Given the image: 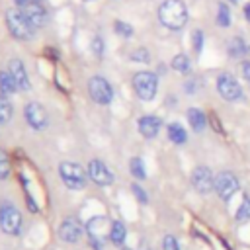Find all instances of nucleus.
Returning <instances> with one entry per match:
<instances>
[{
  "mask_svg": "<svg viewBox=\"0 0 250 250\" xmlns=\"http://www.w3.org/2000/svg\"><path fill=\"white\" fill-rule=\"evenodd\" d=\"M168 139L176 145H184L186 139H188V133L180 123H170L168 125Z\"/></svg>",
  "mask_w": 250,
  "mask_h": 250,
  "instance_id": "obj_19",
  "label": "nucleus"
},
{
  "mask_svg": "<svg viewBox=\"0 0 250 250\" xmlns=\"http://www.w3.org/2000/svg\"><path fill=\"white\" fill-rule=\"evenodd\" d=\"M201 47H203V33L201 31H195L193 33V49H195V53H199Z\"/></svg>",
  "mask_w": 250,
  "mask_h": 250,
  "instance_id": "obj_31",
  "label": "nucleus"
},
{
  "mask_svg": "<svg viewBox=\"0 0 250 250\" xmlns=\"http://www.w3.org/2000/svg\"><path fill=\"white\" fill-rule=\"evenodd\" d=\"M123 250H131V248H123Z\"/></svg>",
  "mask_w": 250,
  "mask_h": 250,
  "instance_id": "obj_37",
  "label": "nucleus"
},
{
  "mask_svg": "<svg viewBox=\"0 0 250 250\" xmlns=\"http://www.w3.org/2000/svg\"><path fill=\"white\" fill-rule=\"evenodd\" d=\"M10 72H12V76L16 78V82H18V86H20L21 90H29V78H27V72H25L21 61L14 59V61L10 62Z\"/></svg>",
  "mask_w": 250,
  "mask_h": 250,
  "instance_id": "obj_16",
  "label": "nucleus"
},
{
  "mask_svg": "<svg viewBox=\"0 0 250 250\" xmlns=\"http://www.w3.org/2000/svg\"><path fill=\"white\" fill-rule=\"evenodd\" d=\"M115 31L119 35H125V37H131L133 35V29L129 23H123V21H115Z\"/></svg>",
  "mask_w": 250,
  "mask_h": 250,
  "instance_id": "obj_30",
  "label": "nucleus"
},
{
  "mask_svg": "<svg viewBox=\"0 0 250 250\" xmlns=\"http://www.w3.org/2000/svg\"><path fill=\"white\" fill-rule=\"evenodd\" d=\"M242 76H244L246 80H250V62H248V61L242 62Z\"/></svg>",
  "mask_w": 250,
  "mask_h": 250,
  "instance_id": "obj_33",
  "label": "nucleus"
},
{
  "mask_svg": "<svg viewBox=\"0 0 250 250\" xmlns=\"http://www.w3.org/2000/svg\"><path fill=\"white\" fill-rule=\"evenodd\" d=\"M217 92L227 102H238L242 100V88L230 74H219L217 78Z\"/></svg>",
  "mask_w": 250,
  "mask_h": 250,
  "instance_id": "obj_7",
  "label": "nucleus"
},
{
  "mask_svg": "<svg viewBox=\"0 0 250 250\" xmlns=\"http://www.w3.org/2000/svg\"><path fill=\"white\" fill-rule=\"evenodd\" d=\"M131 59H133V61H137V62H148L150 55H148V51H146V49H135V51L131 53Z\"/></svg>",
  "mask_w": 250,
  "mask_h": 250,
  "instance_id": "obj_28",
  "label": "nucleus"
},
{
  "mask_svg": "<svg viewBox=\"0 0 250 250\" xmlns=\"http://www.w3.org/2000/svg\"><path fill=\"white\" fill-rule=\"evenodd\" d=\"M21 12H23L25 20L31 23L33 29L41 27V25L47 21V12H45V8H43L41 4H25V6L21 8Z\"/></svg>",
  "mask_w": 250,
  "mask_h": 250,
  "instance_id": "obj_14",
  "label": "nucleus"
},
{
  "mask_svg": "<svg viewBox=\"0 0 250 250\" xmlns=\"http://www.w3.org/2000/svg\"><path fill=\"white\" fill-rule=\"evenodd\" d=\"M125 236H127V229H125V225L121 223V221H113L111 223V232H109V240L113 242V244H123L125 242Z\"/></svg>",
  "mask_w": 250,
  "mask_h": 250,
  "instance_id": "obj_20",
  "label": "nucleus"
},
{
  "mask_svg": "<svg viewBox=\"0 0 250 250\" xmlns=\"http://www.w3.org/2000/svg\"><path fill=\"white\" fill-rule=\"evenodd\" d=\"M229 2H232V4H236V2H240V0H229Z\"/></svg>",
  "mask_w": 250,
  "mask_h": 250,
  "instance_id": "obj_36",
  "label": "nucleus"
},
{
  "mask_svg": "<svg viewBox=\"0 0 250 250\" xmlns=\"http://www.w3.org/2000/svg\"><path fill=\"white\" fill-rule=\"evenodd\" d=\"M246 53V43L242 37H232L230 43H229V55L232 59H240L242 55Z\"/></svg>",
  "mask_w": 250,
  "mask_h": 250,
  "instance_id": "obj_21",
  "label": "nucleus"
},
{
  "mask_svg": "<svg viewBox=\"0 0 250 250\" xmlns=\"http://www.w3.org/2000/svg\"><path fill=\"white\" fill-rule=\"evenodd\" d=\"M250 221V197L244 195L238 211H236V223H248Z\"/></svg>",
  "mask_w": 250,
  "mask_h": 250,
  "instance_id": "obj_22",
  "label": "nucleus"
},
{
  "mask_svg": "<svg viewBox=\"0 0 250 250\" xmlns=\"http://www.w3.org/2000/svg\"><path fill=\"white\" fill-rule=\"evenodd\" d=\"M0 227H2V230L6 234H12V236L20 234V230H21V215L14 205L4 203L0 207Z\"/></svg>",
  "mask_w": 250,
  "mask_h": 250,
  "instance_id": "obj_5",
  "label": "nucleus"
},
{
  "mask_svg": "<svg viewBox=\"0 0 250 250\" xmlns=\"http://www.w3.org/2000/svg\"><path fill=\"white\" fill-rule=\"evenodd\" d=\"M172 68L178 70V72H188L189 70V59H188V55H176L172 59Z\"/></svg>",
  "mask_w": 250,
  "mask_h": 250,
  "instance_id": "obj_25",
  "label": "nucleus"
},
{
  "mask_svg": "<svg viewBox=\"0 0 250 250\" xmlns=\"http://www.w3.org/2000/svg\"><path fill=\"white\" fill-rule=\"evenodd\" d=\"M191 186L199 193H209L211 189H215V178H213L211 170L207 166H197L191 172Z\"/></svg>",
  "mask_w": 250,
  "mask_h": 250,
  "instance_id": "obj_11",
  "label": "nucleus"
},
{
  "mask_svg": "<svg viewBox=\"0 0 250 250\" xmlns=\"http://www.w3.org/2000/svg\"><path fill=\"white\" fill-rule=\"evenodd\" d=\"M10 174V160H8V154L0 148V180L8 178Z\"/></svg>",
  "mask_w": 250,
  "mask_h": 250,
  "instance_id": "obj_27",
  "label": "nucleus"
},
{
  "mask_svg": "<svg viewBox=\"0 0 250 250\" xmlns=\"http://www.w3.org/2000/svg\"><path fill=\"white\" fill-rule=\"evenodd\" d=\"M23 2H25V4H41L43 0H23Z\"/></svg>",
  "mask_w": 250,
  "mask_h": 250,
  "instance_id": "obj_35",
  "label": "nucleus"
},
{
  "mask_svg": "<svg viewBox=\"0 0 250 250\" xmlns=\"http://www.w3.org/2000/svg\"><path fill=\"white\" fill-rule=\"evenodd\" d=\"M23 115H25L27 125L33 127V129H45L47 123H49V119H47V111H45L43 105L37 104V102L27 104L25 109H23Z\"/></svg>",
  "mask_w": 250,
  "mask_h": 250,
  "instance_id": "obj_12",
  "label": "nucleus"
},
{
  "mask_svg": "<svg viewBox=\"0 0 250 250\" xmlns=\"http://www.w3.org/2000/svg\"><path fill=\"white\" fill-rule=\"evenodd\" d=\"M88 178L98 186H111L113 184V172L102 162V160H90L88 164Z\"/></svg>",
  "mask_w": 250,
  "mask_h": 250,
  "instance_id": "obj_10",
  "label": "nucleus"
},
{
  "mask_svg": "<svg viewBox=\"0 0 250 250\" xmlns=\"http://www.w3.org/2000/svg\"><path fill=\"white\" fill-rule=\"evenodd\" d=\"M86 232L94 244H104L109 238L111 232V223L105 217H94L86 223Z\"/></svg>",
  "mask_w": 250,
  "mask_h": 250,
  "instance_id": "obj_8",
  "label": "nucleus"
},
{
  "mask_svg": "<svg viewBox=\"0 0 250 250\" xmlns=\"http://www.w3.org/2000/svg\"><path fill=\"white\" fill-rule=\"evenodd\" d=\"M6 25H8V31L16 39H29L33 35V27L25 20L21 10H8L6 12Z\"/></svg>",
  "mask_w": 250,
  "mask_h": 250,
  "instance_id": "obj_4",
  "label": "nucleus"
},
{
  "mask_svg": "<svg viewBox=\"0 0 250 250\" xmlns=\"http://www.w3.org/2000/svg\"><path fill=\"white\" fill-rule=\"evenodd\" d=\"M18 82H16V78L12 76V72L10 70H4V72H0V94L2 96H10V94H14V92H18Z\"/></svg>",
  "mask_w": 250,
  "mask_h": 250,
  "instance_id": "obj_18",
  "label": "nucleus"
},
{
  "mask_svg": "<svg viewBox=\"0 0 250 250\" xmlns=\"http://www.w3.org/2000/svg\"><path fill=\"white\" fill-rule=\"evenodd\" d=\"M158 20L168 29H182L188 21V8L182 0H166L158 8Z\"/></svg>",
  "mask_w": 250,
  "mask_h": 250,
  "instance_id": "obj_1",
  "label": "nucleus"
},
{
  "mask_svg": "<svg viewBox=\"0 0 250 250\" xmlns=\"http://www.w3.org/2000/svg\"><path fill=\"white\" fill-rule=\"evenodd\" d=\"M188 121H189V125H191V129L197 131V133L203 131L205 125H207L205 113H203L201 109H197V107H189V109H188Z\"/></svg>",
  "mask_w": 250,
  "mask_h": 250,
  "instance_id": "obj_17",
  "label": "nucleus"
},
{
  "mask_svg": "<svg viewBox=\"0 0 250 250\" xmlns=\"http://www.w3.org/2000/svg\"><path fill=\"white\" fill-rule=\"evenodd\" d=\"M131 189H133V193L137 195V199H139L141 203H146V193H145V189H141V188H139V184H133V188H131Z\"/></svg>",
  "mask_w": 250,
  "mask_h": 250,
  "instance_id": "obj_32",
  "label": "nucleus"
},
{
  "mask_svg": "<svg viewBox=\"0 0 250 250\" xmlns=\"http://www.w3.org/2000/svg\"><path fill=\"white\" fill-rule=\"evenodd\" d=\"M162 250H180V244L172 234H166L162 240Z\"/></svg>",
  "mask_w": 250,
  "mask_h": 250,
  "instance_id": "obj_29",
  "label": "nucleus"
},
{
  "mask_svg": "<svg viewBox=\"0 0 250 250\" xmlns=\"http://www.w3.org/2000/svg\"><path fill=\"white\" fill-rule=\"evenodd\" d=\"M244 16H246V20L250 21V2H248V4L244 6Z\"/></svg>",
  "mask_w": 250,
  "mask_h": 250,
  "instance_id": "obj_34",
  "label": "nucleus"
},
{
  "mask_svg": "<svg viewBox=\"0 0 250 250\" xmlns=\"http://www.w3.org/2000/svg\"><path fill=\"white\" fill-rule=\"evenodd\" d=\"M59 174H61V180L64 182V186L68 189H82L86 186L88 172L76 162H61Z\"/></svg>",
  "mask_w": 250,
  "mask_h": 250,
  "instance_id": "obj_2",
  "label": "nucleus"
},
{
  "mask_svg": "<svg viewBox=\"0 0 250 250\" xmlns=\"http://www.w3.org/2000/svg\"><path fill=\"white\" fill-rule=\"evenodd\" d=\"M82 232H84V227H82V223L76 219V217H68V219H64L62 223H61V227H59V236H61V240H64V242H78L80 240V236H82Z\"/></svg>",
  "mask_w": 250,
  "mask_h": 250,
  "instance_id": "obj_13",
  "label": "nucleus"
},
{
  "mask_svg": "<svg viewBox=\"0 0 250 250\" xmlns=\"http://www.w3.org/2000/svg\"><path fill=\"white\" fill-rule=\"evenodd\" d=\"M88 92H90V98L96 102V104H109L111 98H113V90H111V84L102 78V76H94L88 80Z\"/></svg>",
  "mask_w": 250,
  "mask_h": 250,
  "instance_id": "obj_6",
  "label": "nucleus"
},
{
  "mask_svg": "<svg viewBox=\"0 0 250 250\" xmlns=\"http://www.w3.org/2000/svg\"><path fill=\"white\" fill-rule=\"evenodd\" d=\"M217 23L221 27H229L230 25V12L225 4H219V12H217Z\"/></svg>",
  "mask_w": 250,
  "mask_h": 250,
  "instance_id": "obj_26",
  "label": "nucleus"
},
{
  "mask_svg": "<svg viewBox=\"0 0 250 250\" xmlns=\"http://www.w3.org/2000/svg\"><path fill=\"white\" fill-rule=\"evenodd\" d=\"M160 125H162V123H160V119H158L156 115H143V117L139 119V123H137L141 135L146 137V139L156 137L158 131H160Z\"/></svg>",
  "mask_w": 250,
  "mask_h": 250,
  "instance_id": "obj_15",
  "label": "nucleus"
},
{
  "mask_svg": "<svg viewBox=\"0 0 250 250\" xmlns=\"http://www.w3.org/2000/svg\"><path fill=\"white\" fill-rule=\"evenodd\" d=\"M12 117V104L6 96L0 94V123H8Z\"/></svg>",
  "mask_w": 250,
  "mask_h": 250,
  "instance_id": "obj_23",
  "label": "nucleus"
},
{
  "mask_svg": "<svg viewBox=\"0 0 250 250\" xmlns=\"http://www.w3.org/2000/svg\"><path fill=\"white\" fill-rule=\"evenodd\" d=\"M129 168H131V174L137 178V180H145V176H146V172H145V164H143V160L141 158H131V162H129Z\"/></svg>",
  "mask_w": 250,
  "mask_h": 250,
  "instance_id": "obj_24",
  "label": "nucleus"
},
{
  "mask_svg": "<svg viewBox=\"0 0 250 250\" xmlns=\"http://www.w3.org/2000/svg\"><path fill=\"white\" fill-rule=\"evenodd\" d=\"M215 191L223 201H229L238 191V178L232 172H221L215 178Z\"/></svg>",
  "mask_w": 250,
  "mask_h": 250,
  "instance_id": "obj_9",
  "label": "nucleus"
},
{
  "mask_svg": "<svg viewBox=\"0 0 250 250\" xmlns=\"http://www.w3.org/2000/svg\"><path fill=\"white\" fill-rule=\"evenodd\" d=\"M133 88H135V94L148 102L156 96V90H158V78L154 72H148V70H143V72H137L133 76Z\"/></svg>",
  "mask_w": 250,
  "mask_h": 250,
  "instance_id": "obj_3",
  "label": "nucleus"
}]
</instances>
